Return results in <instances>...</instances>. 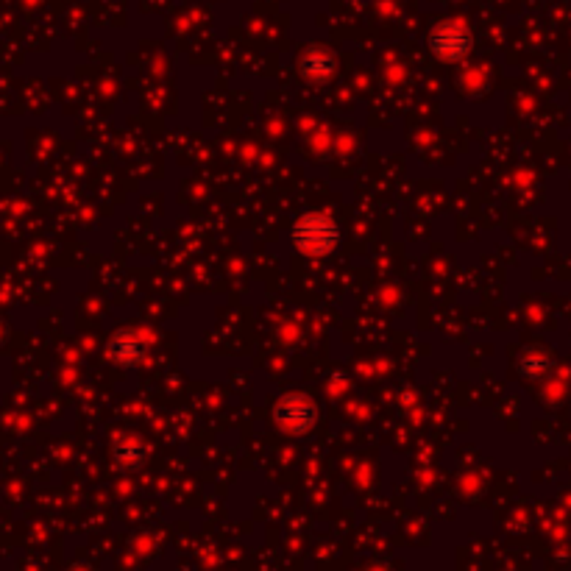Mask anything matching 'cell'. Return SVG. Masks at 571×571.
<instances>
[{"label": "cell", "instance_id": "cell-1", "mask_svg": "<svg viewBox=\"0 0 571 571\" xmlns=\"http://www.w3.org/2000/svg\"><path fill=\"white\" fill-rule=\"evenodd\" d=\"M296 243L301 248H307L310 254L326 251V248L335 246V229L329 226V221L318 218V215H307L296 229Z\"/></svg>", "mask_w": 571, "mask_h": 571}]
</instances>
